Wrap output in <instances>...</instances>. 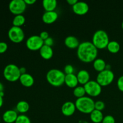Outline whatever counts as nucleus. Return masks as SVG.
Wrapping results in <instances>:
<instances>
[{"label": "nucleus", "instance_id": "1", "mask_svg": "<svg viewBox=\"0 0 123 123\" xmlns=\"http://www.w3.org/2000/svg\"><path fill=\"white\" fill-rule=\"evenodd\" d=\"M98 49L91 42L80 43L77 49V56L81 61L86 63L93 62L97 59Z\"/></svg>", "mask_w": 123, "mask_h": 123}, {"label": "nucleus", "instance_id": "2", "mask_svg": "<svg viewBox=\"0 0 123 123\" xmlns=\"http://www.w3.org/2000/svg\"><path fill=\"white\" fill-rule=\"evenodd\" d=\"M74 103L77 110L83 114H90L95 109V102L88 96L77 98Z\"/></svg>", "mask_w": 123, "mask_h": 123}, {"label": "nucleus", "instance_id": "3", "mask_svg": "<svg viewBox=\"0 0 123 123\" xmlns=\"http://www.w3.org/2000/svg\"><path fill=\"white\" fill-rule=\"evenodd\" d=\"M65 77V73L56 68L50 69L46 74L47 81L49 84L55 87H59L64 84Z\"/></svg>", "mask_w": 123, "mask_h": 123}, {"label": "nucleus", "instance_id": "4", "mask_svg": "<svg viewBox=\"0 0 123 123\" xmlns=\"http://www.w3.org/2000/svg\"><path fill=\"white\" fill-rule=\"evenodd\" d=\"M109 42L110 41L108 34L104 30H97L92 36V43L97 49H103L106 48Z\"/></svg>", "mask_w": 123, "mask_h": 123}, {"label": "nucleus", "instance_id": "5", "mask_svg": "<svg viewBox=\"0 0 123 123\" xmlns=\"http://www.w3.org/2000/svg\"><path fill=\"white\" fill-rule=\"evenodd\" d=\"M3 75L6 80L13 82L19 80L21 74L19 67L14 64H10L5 67Z\"/></svg>", "mask_w": 123, "mask_h": 123}, {"label": "nucleus", "instance_id": "6", "mask_svg": "<svg viewBox=\"0 0 123 123\" xmlns=\"http://www.w3.org/2000/svg\"><path fill=\"white\" fill-rule=\"evenodd\" d=\"M114 78L115 75L114 72L111 70L106 69L98 73L96 78V81L102 86H106L112 82Z\"/></svg>", "mask_w": 123, "mask_h": 123}, {"label": "nucleus", "instance_id": "7", "mask_svg": "<svg viewBox=\"0 0 123 123\" xmlns=\"http://www.w3.org/2000/svg\"><path fill=\"white\" fill-rule=\"evenodd\" d=\"M84 86L86 94L90 97H97L102 92V86L96 80H90Z\"/></svg>", "mask_w": 123, "mask_h": 123}, {"label": "nucleus", "instance_id": "8", "mask_svg": "<svg viewBox=\"0 0 123 123\" xmlns=\"http://www.w3.org/2000/svg\"><path fill=\"white\" fill-rule=\"evenodd\" d=\"M8 37L13 43H19L24 40L25 34L24 30L20 27L13 26L8 30Z\"/></svg>", "mask_w": 123, "mask_h": 123}, {"label": "nucleus", "instance_id": "9", "mask_svg": "<svg viewBox=\"0 0 123 123\" xmlns=\"http://www.w3.org/2000/svg\"><path fill=\"white\" fill-rule=\"evenodd\" d=\"M26 3L24 0H13L8 5L9 10L15 16L22 14L26 8Z\"/></svg>", "mask_w": 123, "mask_h": 123}, {"label": "nucleus", "instance_id": "10", "mask_svg": "<svg viewBox=\"0 0 123 123\" xmlns=\"http://www.w3.org/2000/svg\"><path fill=\"white\" fill-rule=\"evenodd\" d=\"M44 45V41L39 36L34 35L29 37L26 42V46L29 50L32 51L40 50Z\"/></svg>", "mask_w": 123, "mask_h": 123}, {"label": "nucleus", "instance_id": "11", "mask_svg": "<svg viewBox=\"0 0 123 123\" xmlns=\"http://www.w3.org/2000/svg\"><path fill=\"white\" fill-rule=\"evenodd\" d=\"M73 12L77 15H85L89 10V6L84 1H78L77 3L72 6Z\"/></svg>", "mask_w": 123, "mask_h": 123}, {"label": "nucleus", "instance_id": "12", "mask_svg": "<svg viewBox=\"0 0 123 123\" xmlns=\"http://www.w3.org/2000/svg\"><path fill=\"white\" fill-rule=\"evenodd\" d=\"M76 110V108L75 103L70 101L65 102L61 107V112L66 117H70L73 115L75 112Z\"/></svg>", "mask_w": 123, "mask_h": 123}, {"label": "nucleus", "instance_id": "13", "mask_svg": "<svg viewBox=\"0 0 123 123\" xmlns=\"http://www.w3.org/2000/svg\"><path fill=\"white\" fill-rule=\"evenodd\" d=\"M18 117V113L14 110H7L2 115V120L6 123H14Z\"/></svg>", "mask_w": 123, "mask_h": 123}, {"label": "nucleus", "instance_id": "14", "mask_svg": "<svg viewBox=\"0 0 123 123\" xmlns=\"http://www.w3.org/2000/svg\"><path fill=\"white\" fill-rule=\"evenodd\" d=\"M58 18V14L55 11L45 12L42 16V20L46 24H51L55 22Z\"/></svg>", "mask_w": 123, "mask_h": 123}, {"label": "nucleus", "instance_id": "15", "mask_svg": "<svg viewBox=\"0 0 123 123\" xmlns=\"http://www.w3.org/2000/svg\"><path fill=\"white\" fill-rule=\"evenodd\" d=\"M19 81L23 86L27 88L31 87L34 84V79L32 76L27 73L20 75Z\"/></svg>", "mask_w": 123, "mask_h": 123}, {"label": "nucleus", "instance_id": "16", "mask_svg": "<svg viewBox=\"0 0 123 123\" xmlns=\"http://www.w3.org/2000/svg\"><path fill=\"white\" fill-rule=\"evenodd\" d=\"M64 44L68 48L71 49H78L80 43L78 38L74 36H70L66 37L64 40Z\"/></svg>", "mask_w": 123, "mask_h": 123}, {"label": "nucleus", "instance_id": "17", "mask_svg": "<svg viewBox=\"0 0 123 123\" xmlns=\"http://www.w3.org/2000/svg\"><path fill=\"white\" fill-rule=\"evenodd\" d=\"M39 52L42 58L46 60H49L51 59L54 55V51L52 47L48 46L44 44L40 49Z\"/></svg>", "mask_w": 123, "mask_h": 123}, {"label": "nucleus", "instance_id": "18", "mask_svg": "<svg viewBox=\"0 0 123 123\" xmlns=\"http://www.w3.org/2000/svg\"><path fill=\"white\" fill-rule=\"evenodd\" d=\"M64 84H66V85L70 88H74L78 86L79 82L76 75L74 73L66 75Z\"/></svg>", "mask_w": 123, "mask_h": 123}, {"label": "nucleus", "instance_id": "19", "mask_svg": "<svg viewBox=\"0 0 123 123\" xmlns=\"http://www.w3.org/2000/svg\"><path fill=\"white\" fill-rule=\"evenodd\" d=\"M78 82L81 85H85L90 80V75L89 72L85 70H81L78 72L76 75Z\"/></svg>", "mask_w": 123, "mask_h": 123}, {"label": "nucleus", "instance_id": "20", "mask_svg": "<svg viewBox=\"0 0 123 123\" xmlns=\"http://www.w3.org/2000/svg\"><path fill=\"white\" fill-rule=\"evenodd\" d=\"M42 5L46 12H53L57 7V1L56 0H44Z\"/></svg>", "mask_w": 123, "mask_h": 123}, {"label": "nucleus", "instance_id": "21", "mask_svg": "<svg viewBox=\"0 0 123 123\" xmlns=\"http://www.w3.org/2000/svg\"><path fill=\"white\" fill-rule=\"evenodd\" d=\"M104 118L102 111L94 109L90 114V119L94 123H102Z\"/></svg>", "mask_w": 123, "mask_h": 123}, {"label": "nucleus", "instance_id": "22", "mask_svg": "<svg viewBox=\"0 0 123 123\" xmlns=\"http://www.w3.org/2000/svg\"><path fill=\"white\" fill-rule=\"evenodd\" d=\"M106 66L105 61L102 58H97L93 61L94 68L98 72H101L106 70Z\"/></svg>", "mask_w": 123, "mask_h": 123}, {"label": "nucleus", "instance_id": "23", "mask_svg": "<svg viewBox=\"0 0 123 123\" xmlns=\"http://www.w3.org/2000/svg\"><path fill=\"white\" fill-rule=\"evenodd\" d=\"M30 109V105L26 101L21 100L16 105V110L20 114H25Z\"/></svg>", "mask_w": 123, "mask_h": 123}, {"label": "nucleus", "instance_id": "24", "mask_svg": "<svg viewBox=\"0 0 123 123\" xmlns=\"http://www.w3.org/2000/svg\"><path fill=\"white\" fill-rule=\"evenodd\" d=\"M107 49L112 54H117L120 50V45L116 41H110L107 46Z\"/></svg>", "mask_w": 123, "mask_h": 123}, {"label": "nucleus", "instance_id": "25", "mask_svg": "<svg viewBox=\"0 0 123 123\" xmlns=\"http://www.w3.org/2000/svg\"><path fill=\"white\" fill-rule=\"evenodd\" d=\"M25 22V18L22 14H19V15H16L13 18V26H17V27H20L21 26L24 25Z\"/></svg>", "mask_w": 123, "mask_h": 123}, {"label": "nucleus", "instance_id": "26", "mask_svg": "<svg viewBox=\"0 0 123 123\" xmlns=\"http://www.w3.org/2000/svg\"><path fill=\"white\" fill-rule=\"evenodd\" d=\"M86 91L84 86H78L73 90V95L77 98H81L85 96Z\"/></svg>", "mask_w": 123, "mask_h": 123}, {"label": "nucleus", "instance_id": "27", "mask_svg": "<svg viewBox=\"0 0 123 123\" xmlns=\"http://www.w3.org/2000/svg\"><path fill=\"white\" fill-rule=\"evenodd\" d=\"M14 123H31L30 118L24 114L18 115L16 121Z\"/></svg>", "mask_w": 123, "mask_h": 123}, {"label": "nucleus", "instance_id": "28", "mask_svg": "<svg viewBox=\"0 0 123 123\" xmlns=\"http://www.w3.org/2000/svg\"><path fill=\"white\" fill-rule=\"evenodd\" d=\"M94 108L96 110L102 111L105 108V103L102 100L96 101L94 104Z\"/></svg>", "mask_w": 123, "mask_h": 123}, {"label": "nucleus", "instance_id": "29", "mask_svg": "<svg viewBox=\"0 0 123 123\" xmlns=\"http://www.w3.org/2000/svg\"><path fill=\"white\" fill-rule=\"evenodd\" d=\"M74 67H73V66L70 64H67L65 66L64 69V73H65L66 75L73 74L74 73Z\"/></svg>", "mask_w": 123, "mask_h": 123}, {"label": "nucleus", "instance_id": "30", "mask_svg": "<svg viewBox=\"0 0 123 123\" xmlns=\"http://www.w3.org/2000/svg\"><path fill=\"white\" fill-rule=\"evenodd\" d=\"M102 123H115V118L110 115L104 117Z\"/></svg>", "mask_w": 123, "mask_h": 123}, {"label": "nucleus", "instance_id": "31", "mask_svg": "<svg viewBox=\"0 0 123 123\" xmlns=\"http://www.w3.org/2000/svg\"><path fill=\"white\" fill-rule=\"evenodd\" d=\"M8 49V45L6 42H0V54H4L7 51Z\"/></svg>", "mask_w": 123, "mask_h": 123}, {"label": "nucleus", "instance_id": "32", "mask_svg": "<svg viewBox=\"0 0 123 123\" xmlns=\"http://www.w3.org/2000/svg\"><path fill=\"white\" fill-rule=\"evenodd\" d=\"M117 86L120 91L123 92V76H120L118 79Z\"/></svg>", "mask_w": 123, "mask_h": 123}, {"label": "nucleus", "instance_id": "33", "mask_svg": "<svg viewBox=\"0 0 123 123\" xmlns=\"http://www.w3.org/2000/svg\"><path fill=\"white\" fill-rule=\"evenodd\" d=\"M54 44V40L52 38H51L50 37H48L46 40L44 41V45L48 46L51 47Z\"/></svg>", "mask_w": 123, "mask_h": 123}, {"label": "nucleus", "instance_id": "34", "mask_svg": "<svg viewBox=\"0 0 123 123\" xmlns=\"http://www.w3.org/2000/svg\"><path fill=\"white\" fill-rule=\"evenodd\" d=\"M39 36L43 41H44L45 40H46L48 37H49V33H48L47 31H42V32L40 33V34Z\"/></svg>", "mask_w": 123, "mask_h": 123}, {"label": "nucleus", "instance_id": "35", "mask_svg": "<svg viewBox=\"0 0 123 123\" xmlns=\"http://www.w3.org/2000/svg\"><path fill=\"white\" fill-rule=\"evenodd\" d=\"M78 0H67V2L70 6H73L76 3H77Z\"/></svg>", "mask_w": 123, "mask_h": 123}, {"label": "nucleus", "instance_id": "36", "mask_svg": "<svg viewBox=\"0 0 123 123\" xmlns=\"http://www.w3.org/2000/svg\"><path fill=\"white\" fill-rule=\"evenodd\" d=\"M26 5H32L36 2V0H24Z\"/></svg>", "mask_w": 123, "mask_h": 123}, {"label": "nucleus", "instance_id": "37", "mask_svg": "<svg viewBox=\"0 0 123 123\" xmlns=\"http://www.w3.org/2000/svg\"><path fill=\"white\" fill-rule=\"evenodd\" d=\"M19 69H20V74H21L26 73V69L25 67H19Z\"/></svg>", "mask_w": 123, "mask_h": 123}, {"label": "nucleus", "instance_id": "38", "mask_svg": "<svg viewBox=\"0 0 123 123\" xmlns=\"http://www.w3.org/2000/svg\"><path fill=\"white\" fill-rule=\"evenodd\" d=\"M4 88L3 84L1 82H0V93L4 92Z\"/></svg>", "mask_w": 123, "mask_h": 123}, {"label": "nucleus", "instance_id": "39", "mask_svg": "<svg viewBox=\"0 0 123 123\" xmlns=\"http://www.w3.org/2000/svg\"><path fill=\"white\" fill-rule=\"evenodd\" d=\"M3 97H1L0 96V108L2 106V105H3Z\"/></svg>", "mask_w": 123, "mask_h": 123}, {"label": "nucleus", "instance_id": "40", "mask_svg": "<svg viewBox=\"0 0 123 123\" xmlns=\"http://www.w3.org/2000/svg\"><path fill=\"white\" fill-rule=\"evenodd\" d=\"M121 27H122V29L123 30V21L122 22V24H121Z\"/></svg>", "mask_w": 123, "mask_h": 123}, {"label": "nucleus", "instance_id": "41", "mask_svg": "<svg viewBox=\"0 0 123 123\" xmlns=\"http://www.w3.org/2000/svg\"><path fill=\"white\" fill-rule=\"evenodd\" d=\"M0 121H1V117H0Z\"/></svg>", "mask_w": 123, "mask_h": 123}]
</instances>
